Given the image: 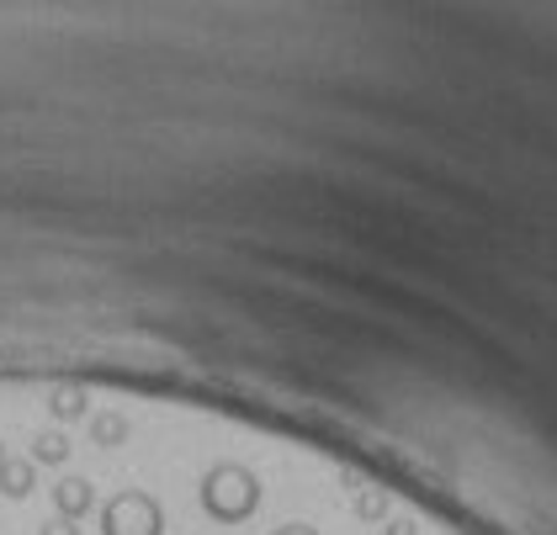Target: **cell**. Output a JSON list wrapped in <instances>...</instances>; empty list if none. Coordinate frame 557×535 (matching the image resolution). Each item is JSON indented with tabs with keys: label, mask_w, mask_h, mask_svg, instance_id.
I'll list each match as a JSON object with an SVG mask.
<instances>
[{
	"label": "cell",
	"mask_w": 557,
	"mask_h": 535,
	"mask_svg": "<svg viewBox=\"0 0 557 535\" xmlns=\"http://www.w3.org/2000/svg\"><path fill=\"white\" fill-rule=\"evenodd\" d=\"M387 535H414V525H409V520H398V525L387 520Z\"/></svg>",
	"instance_id": "8fae6325"
},
{
	"label": "cell",
	"mask_w": 557,
	"mask_h": 535,
	"mask_svg": "<svg viewBox=\"0 0 557 535\" xmlns=\"http://www.w3.org/2000/svg\"><path fill=\"white\" fill-rule=\"evenodd\" d=\"M271 535H319L313 525H282V531H271Z\"/></svg>",
	"instance_id": "30bf717a"
},
{
	"label": "cell",
	"mask_w": 557,
	"mask_h": 535,
	"mask_svg": "<svg viewBox=\"0 0 557 535\" xmlns=\"http://www.w3.org/2000/svg\"><path fill=\"white\" fill-rule=\"evenodd\" d=\"M0 466H5V446H0Z\"/></svg>",
	"instance_id": "7c38bea8"
},
{
	"label": "cell",
	"mask_w": 557,
	"mask_h": 535,
	"mask_svg": "<svg viewBox=\"0 0 557 535\" xmlns=\"http://www.w3.org/2000/svg\"><path fill=\"white\" fill-rule=\"evenodd\" d=\"M53 509H59V520H81V514H90L96 509V488H90L86 477H64L59 488H53Z\"/></svg>",
	"instance_id": "3957f363"
},
{
	"label": "cell",
	"mask_w": 557,
	"mask_h": 535,
	"mask_svg": "<svg viewBox=\"0 0 557 535\" xmlns=\"http://www.w3.org/2000/svg\"><path fill=\"white\" fill-rule=\"evenodd\" d=\"M81 413H86V393L81 387H70V393L53 398V419H81Z\"/></svg>",
	"instance_id": "52a82bcc"
},
{
	"label": "cell",
	"mask_w": 557,
	"mask_h": 535,
	"mask_svg": "<svg viewBox=\"0 0 557 535\" xmlns=\"http://www.w3.org/2000/svg\"><path fill=\"white\" fill-rule=\"evenodd\" d=\"M90 435H96L101 446H117V440L128 435V419H123V413H101V419H90Z\"/></svg>",
	"instance_id": "5b68a950"
},
{
	"label": "cell",
	"mask_w": 557,
	"mask_h": 535,
	"mask_svg": "<svg viewBox=\"0 0 557 535\" xmlns=\"http://www.w3.org/2000/svg\"><path fill=\"white\" fill-rule=\"evenodd\" d=\"M202 509L218 525H245L260 509V477L250 466H239V461H223V466H213L202 477Z\"/></svg>",
	"instance_id": "6da1fadb"
},
{
	"label": "cell",
	"mask_w": 557,
	"mask_h": 535,
	"mask_svg": "<svg viewBox=\"0 0 557 535\" xmlns=\"http://www.w3.org/2000/svg\"><path fill=\"white\" fill-rule=\"evenodd\" d=\"M356 514H361V520H383V514H387V498L377 494V488H367V494L356 498Z\"/></svg>",
	"instance_id": "ba28073f"
},
{
	"label": "cell",
	"mask_w": 557,
	"mask_h": 535,
	"mask_svg": "<svg viewBox=\"0 0 557 535\" xmlns=\"http://www.w3.org/2000/svg\"><path fill=\"white\" fill-rule=\"evenodd\" d=\"M101 535H165V514L154 494L144 488H123L101 503Z\"/></svg>",
	"instance_id": "7a4b0ae2"
},
{
	"label": "cell",
	"mask_w": 557,
	"mask_h": 535,
	"mask_svg": "<svg viewBox=\"0 0 557 535\" xmlns=\"http://www.w3.org/2000/svg\"><path fill=\"white\" fill-rule=\"evenodd\" d=\"M0 494L5 498L33 494V466H27V461H5V466H0Z\"/></svg>",
	"instance_id": "277c9868"
},
{
	"label": "cell",
	"mask_w": 557,
	"mask_h": 535,
	"mask_svg": "<svg viewBox=\"0 0 557 535\" xmlns=\"http://www.w3.org/2000/svg\"><path fill=\"white\" fill-rule=\"evenodd\" d=\"M64 456H70V446H64V435H53V430H44V435L33 440V461H53V466H59Z\"/></svg>",
	"instance_id": "8992f818"
},
{
	"label": "cell",
	"mask_w": 557,
	"mask_h": 535,
	"mask_svg": "<svg viewBox=\"0 0 557 535\" xmlns=\"http://www.w3.org/2000/svg\"><path fill=\"white\" fill-rule=\"evenodd\" d=\"M44 535H81V531H75L70 520H48V525H44Z\"/></svg>",
	"instance_id": "9c48e42d"
}]
</instances>
